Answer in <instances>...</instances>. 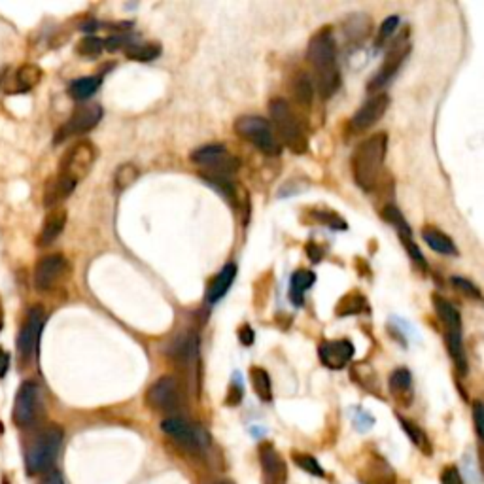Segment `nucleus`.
I'll use <instances>...</instances> for the list:
<instances>
[{"instance_id": "2f4dec72", "label": "nucleus", "mask_w": 484, "mask_h": 484, "mask_svg": "<svg viewBox=\"0 0 484 484\" xmlns=\"http://www.w3.org/2000/svg\"><path fill=\"white\" fill-rule=\"evenodd\" d=\"M363 309H365V297L358 292H350L337 303L335 314H337L339 318H343V316H354L361 314Z\"/></svg>"}, {"instance_id": "a211bd4d", "label": "nucleus", "mask_w": 484, "mask_h": 484, "mask_svg": "<svg viewBox=\"0 0 484 484\" xmlns=\"http://www.w3.org/2000/svg\"><path fill=\"white\" fill-rule=\"evenodd\" d=\"M259 462L263 468L265 484H286V462L270 443H263L259 446Z\"/></svg>"}, {"instance_id": "bb28decb", "label": "nucleus", "mask_w": 484, "mask_h": 484, "mask_svg": "<svg viewBox=\"0 0 484 484\" xmlns=\"http://www.w3.org/2000/svg\"><path fill=\"white\" fill-rule=\"evenodd\" d=\"M161 55V44L159 42H131L125 48V57L131 61L152 62Z\"/></svg>"}, {"instance_id": "ea45409f", "label": "nucleus", "mask_w": 484, "mask_h": 484, "mask_svg": "<svg viewBox=\"0 0 484 484\" xmlns=\"http://www.w3.org/2000/svg\"><path fill=\"white\" fill-rule=\"evenodd\" d=\"M403 242V246H405V250L409 252V258H412V261L420 267V269H428V263H426V259H424L422 252H420V248L417 246V242L412 241V238H407V241H401Z\"/></svg>"}, {"instance_id": "ddd939ff", "label": "nucleus", "mask_w": 484, "mask_h": 484, "mask_svg": "<svg viewBox=\"0 0 484 484\" xmlns=\"http://www.w3.org/2000/svg\"><path fill=\"white\" fill-rule=\"evenodd\" d=\"M68 263L61 253L45 255L34 267V287L38 292H50L59 282L67 276Z\"/></svg>"}, {"instance_id": "f257e3e1", "label": "nucleus", "mask_w": 484, "mask_h": 484, "mask_svg": "<svg viewBox=\"0 0 484 484\" xmlns=\"http://www.w3.org/2000/svg\"><path fill=\"white\" fill-rule=\"evenodd\" d=\"M307 61L312 68V85L314 93L321 99H329L341 87V72L337 65V45L329 27L320 28L312 34L307 45Z\"/></svg>"}, {"instance_id": "58836bf2", "label": "nucleus", "mask_w": 484, "mask_h": 484, "mask_svg": "<svg viewBox=\"0 0 484 484\" xmlns=\"http://www.w3.org/2000/svg\"><path fill=\"white\" fill-rule=\"evenodd\" d=\"M316 220L321 221V224H326V226H329L331 229H339V231H344L346 229V221L343 220V218H339L335 212H331V210H327V212H314Z\"/></svg>"}, {"instance_id": "20e7f679", "label": "nucleus", "mask_w": 484, "mask_h": 484, "mask_svg": "<svg viewBox=\"0 0 484 484\" xmlns=\"http://www.w3.org/2000/svg\"><path fill=\"white\" fill-rule=\"evenodd\" d=\"M434 309L439 316L441 324H443V329H445V343L446 348H449V354H451L454 365L460 371V375H466L468 373V354H466V348H463V335H462V318H460V312L451 301H446L445 297H441L435 293L434 297Z\"/></svg>"}, {"instance_id": "0eeeda50", "label": "nucleus", "mask_w": 484, "mask_h": 484, "mask_svg": "<svg viewBox=\"0 0 484 484\" xmlns=\"http://www.w3.org/2000/svg\"><path fill=\"white\" fill-rule=\"evenodd\" d=\"M62 445V429L51 426L38 435L27 451V471L31 475H40L50 471L57 460V454Z\"/></svg>"}, {"instance_id": "4c0bfd02", "label": "nucleus", "mask_w": 484, "mask_h": 484, "mask_svg": "<svg viewBox=\"0 0 484 484\" xmlns=\"http://www.w3.org/2000/svg\"><path fill=\"white\" fill-rule=\"evenodd\" d=\"M451 282H452V286L456 287L458 292H462L466 297L477 299V301H480V299H483L480 287L477 286V284H473L471 280H468V278H462V276H452Z\"/></svg>"}, {"instance_id": "5701e85b", "label": "nucleus", "mask_w": 484, "mask_h": 484, "mask_svg": "<svg viewBox=\"0 0 484 484\" xmlns=\"http://www.w3.org/2000/svg\"><path fill=\"white\" fill-rule=\"evenodd\" d=\"M390 392L401 405H411L412 401V375L409 369L400 367L390 375Z\"/></svg>"}, {"instance_id": "a878e982", "label": "nucleus", "mask_w": 484, "mask_h": 484, "mask_svg": "<svg viewBox=\"0 0 484 484\" xmlns=\"http://www.w3.org/2000/svg\"><path fill=\"white\" fill-rule=\"evenodd\" d=\"M316 282V275L312 270L299 269L292 276V287H290V299L295 307H301L304 303V293Z\"/></svg>"}, {"instance_id": "49530a36", "label": "nucleus", "mask_w": 484, "mask_h": 484, "mask_svg": "<svg viewBox=\"0 0 484 484\" xmlns=\"http://www.w3.org/2000/svg\"><path fill=\"white\" fill-rule=\"evenodd\" d=\"M8 367H10V356L6 354L4 350L0 348V378L4 377L8 373Z\"/></svg>"}, {"instance_id": "c03bdc74", "label": "nucleus", "mask_w": 484, "mask_h": 484, "mask_svg": "<svg viewBox=\"0 0 484 484\" xmlns=\"http://www.w3.org/2000/svg\"><path fill=\"white\" fill-rule=\"evenodd\" d=\"M241 400H242V388L241 386H237V384H233L231 390H229V395H227L226 403L227 405H237Z\"/></svg>"}, {"instance_id": "39448f33", "label": "nucleus", "mask_w": 484, "mask_h": 484, "mask_svg": "<svg viewBox=\"0 0 484 484\" xmlns=\"http://www.w3.org/2000/svg\"><path fill=\"white\" fill-rule=\"evenodd\" d=\"M189 159L203 170L204 180H231L241 169V159L221 144H207L197 148L193 150Z\"/></svg>"}, {"instance_id": "6ab92c4d", "label": "nucleus", "mask_w": 484, "mask_h": 484, "mask_svg": "<svg viewBox=\"0 0 484 484\" xmlns=\"http://www.w3.org/2000/svg\"><path fill=\"white\" fill-rule=\"evenodd\" d=\"M67 210L57 207V209H51L50 214L45 216L44 226H42V231L38 235V246H50L57 241V237L61 235L65 226H67Z\"/></svg>"}, {"instance_id": "9d476101", "label": "nucleus", "mask_w": 484, "mask_h": 484, "mask_svg": "<svg viewBox=\"0 0 484 484\" xmlns=\"http://www.w3.org/2000/svg\"><path fill=\"white\" fill-rule=\"evenodd\" d=\"M411 55V42H409V33L401 34L400 38L395 40L392 48L388 50L386 57H384L383 67L378 68L375 76L371 78V82L367 84V91H380L384 85L388 84L390 79L394 78L397 70L401 68V65L405 62L407 57Z\"/></svg>"}, {"instance_id": "c85d7f7f", "label": "nucleus", "mask_w": 484, "mask_h": 484, "mask_svg": "<svg viewBox=\"0 0 484 484\" xmlns=\"http://www.w3.org/2000/svg\"><path fill=\"white\" fill-rule=\"evenodd\" d=\"M250 380H252L253 392L263 403L273 401V383H270L269 373L263 367H252L250 369Z\"/></svg>"}, {"instance_id": "6e6552de", "label": "nucleus", "mask_w": 484, "mask_h": 484, "mask_svg": "<svg viewBox=\"0 0 484 484\" xmlns=\"http://www.w3.org/2000/svg\"><path fill=\"white\" fill-rule=\"evenodd\" d=\"M99 158V150L91 141H79L76 142L65 155H62L61 163H59V172L57 175L65 176L74 184L84 180L85 176L89 175L93 165Z\"/></svg>"}, {"instance_id": "a19ab883", "label": "nucleus", "mask_w": 484, "mask_h": 484, "mask_svg": "<svg viewBox=\"0 0 484 484\" xmlns=\"http://www.w3.org/2000/svg\"><path fill=\"white\" fill-rule=\"evenodd\" d=\"M441 484H463L462 475H460L458 468L449 466V468L443 469V473H441Z\"/></svg>"}, {"instance_id": "4be33fe9", "label": "nucleus", "mask_w": 484, "mask_h": 484, "mask_svg": "<svg viewBox=\"0 0 484 484\" xmlns=\"http://www.w3.org/2000/svg\"><path fill=\"white\" fill-rule=\"evenodd\" d=\"M344 36L352 44H360L373 33V19L367 13H352L343 21Z\"/></svg>"}, {"instance_id": "aec40b11", "label": "nucleus", "mask_w": 484, "mask_h": 484, "mask_svg": "<svg viewBox=\"0 0 484 484\" xmlns=\"http://www.w3.org/2000/svg\"><path fill=\"white\" fill-rule=\"evenodd\" d=\"M76 186L78 184H74L72 180H68V178H65L61 175H55L53 178H50L44 187L45 209H57V204L62 203L76 189Z\"/></svg>"}, {"instance_id": "412c9836", "label": "nucleus", "mask_w": 484, "mask_h": 484, "mask_svg": "<svg viewBox=\"0 0 484 484\" xmlns=\"http://www.w3.org/2000/svg\"><path fill=\"white\" fill-rule=\"evenodd\" d=\"M235 276H237V265L235 263L224 265V269L216 275V278L210 282L209 290H207V303L209 304L218 303V301L229 292V287H231Z\"/></svg>"}, {"instance_id": "423d86ee", "label": "nucleus", "mask_w": 484, "mask_h": 484, "mask_svg": "<svg viewBox=\"0 0 484 484\" xmlns=\"http://www.w3.org/2000/svg\"><path fill=\"white\" fill-rule=\"evenodd\" d=\"M235 133L246 142H250L253 148L270 158H278L282 153V146L276 138L275 131L270 127L267 119L258 118V116H241L235 121Z\"/></svg>"}, {"instance_id": "c9c22d12", "label": "nucleus", "mask_w": 484, "mask_h": 484, "mask_svg": "<svg viewBox=\"0 0 484 484\" xmlns=\"http://www.w3.org/2000/svg\"><path fill=\"white\" fill-rule=\"evenodd\" d=\"M102 50H104V40H101L99 36H85V38L79 40L78 45H76V51L84 57L101 55Z\"/></svg>"}, {"instance_id": "e433bc0d", "label": "nucleus", "mask_w": 484, "mask_h": 484, "mask_svg": "<svg viewBox=\"0 0 484 484\" xmlns=\"http://www.w3.org/2000/svg\"><path fill=\"white\" fill-rule=\"evenodd\" d=\"M293 462L297 468H301L307 473L314 475V477H324V469L318 463L316 458H312L310 454H299V452H293Z\"/></svg>"}, {"instance_id": "37998d69", "label": "nucleus", "mask_w": 484, "mask_h": 484, "mask_svg": "<svg viewBox=\"0 0 484 484\" xmlns=\"http://www.w3.org/2000/svg\"><path fill=\"white\" fill-rule=\"evenodd\" d=\"M238 339H241V343L244 344V346H252L253 344V329L248 324H244V326L238 329Z\"/></svg>"}, {"instance_id": "72a5a7b5", "label": "nucleus", "mask_w": 484, "mask_h": 484, "mask_svg": "<svg viewBox=\"0 0 484 484\" xmlns=\"http://www.w3.org/2000/svg\"><path fill=\"white\" fill-rule=\"evenodd\" d=\"M136 178H138V169H136L135 165H119V169L116 170V176H114V182H116V187L118 189H127L129 186H133L136 182Z\"/></svg>"}, {"instance_id": "2eb2a0df", "label": "nucleus", "mask_w": 484, "mask_h": 484, "mask_svg": "<svg viewBox=\"0 0 484 484\" xmlns=\"http://www.w3.org/2000/svg\"><path fill=\"white\" fill-rule=\"evenodd\" d=\"M40 405V390L34 383H23L17 390L13 403V422L19 428H27L36 420Z\"/></svg>"}, {"instance_id": "4468645a", "label": "nucleus", "mask_w": 484, "mask_h": 484, "mask_svg": "<svg viewBox=\"0 0 484 484\" xmlns=\"http://www.w3.org/2000/svg\"><path fill=\"white\" fill-rule=\"evenodd\" d=\"M163 434H167L170 439H175L186 451L201 452L204 449V437L201 429H197L193 424L180 417H169L161 422Z\"/></svg>"}, {"instance_id": "79ce46f5", "label": "nucleus", "mask_w": 484, "mask_h": 484, "mask_svg": "<svg viewBox=\"0 0 484 484\" xmlns=\"http://www.w3.org/2000/svg\"><path fill=\"white\" fill-rule=\"evenodd\" d=\"M473 420H475V429H477V435L479 439H483L484 429H483V403L480 401H475L473 403Z\"/></svg>"}, {"instance_id": "473e14b6", "label": "nucleus", "mask_w": 484, "mask_h": 484, "mask_svg": "<svg viewBox=\"0 0 484 484\" xmlns=\"http://www.w3.org/2000/svg\"><path fill=\"white\" fill-rule=\"evenodd\" d=\"M400 422H401V426H403V429H405V434L409 435V439H411L412 443L420 449V451L422 452L426 451L429 454V452H431V449H429V441L422 429L418 428L414 422H411V420H405L403 417H400Z\"/></svg>"}, {"instance_id": "f3484780", "label": "nucleus", "mask_w": 484, "mask_h": 484, "mask_svg": "<svg viewBox=\"0 0 484 484\" xmlns=\"http://www.w3.org/2000/svg\"><path fill=\"white\" fill-rule=\"evenodd\" d=\"M354 343L348 339H335V341H324L318 346V356H320L321 363L327 369L333 371H341L348 365L350 360L354 358Z\"/></svg>"}, {"instance_id": "f03ea898", "label": "nucleus", "mask_w": 484, "mask_h": 484, "mask_svg": "<svg viewBox=\"0 0 484 484\" xmlns=\"http://www.w3.org/2000/svg\"><path fill=\"white\" fill-rule=\"evenodd\" d=\"M388 152V135L377 133V135L367 136L365 141L360 142L352 153V176L360 189L371 192L377 186L380 178V170L386 161Z\"/></svg>"}, {"instance_id": "9b49d317", "label": "nucleus", "mask_w": 484, "mask_h": 484, "mask_svg": "<svg viewBox=\"0 0 484 484\" xmlns=\"http://www.w3.org/2000/svg\"><path fill=\"white\" fill-rule=\"evenodd\" d=\"M182 401L180 384L175 377L165 375L159 377L155 383L150 386L146 394L148 407H152L153 411L159 412H175L178 411Z\"/></svg>"}, {"instance_id": "f704fd0d", "label": "nucleus", "mask_w": 484, "mask_h": 484, "mask_svg": "<svg viewBox=\"0 0 484 484\" xmlns=\"http://www.w3.org/2000/svg\"><path fill=\"white\" fill-rule=\"evenodd\" d=\"M397 27H400V16L386 17V19L380 23V27H378V33L377 36H375V45H377V48H383V45L394 36Z\"/></svg>"}, {"instance_id": "a18cd8bd", "label": "nucleus", "mask_w": 484, "mask_h": 484, "mask_svg": "<svg viewBox=\"0 0 484 484\" xmlns=\"http://www.w3.org/2000/svg\"><path fill=\"white\" fill-rule=\"evenodd\" d=\"M307 253H309V258L312 263H318V261H321V250L316 244H309L307 246Z\"/></svg>"}, {"instance_id": "c756f323", "label": "nucleus", "mask_w": 484, "mask_h": 484, "mask_svg": "<svg viewBox=\"0 0 484 484\" xmlns=\"http://www.w3.org/2000/svg\"><path fill=\"white\" fill-rule=\"evenodd\" d=\"M380 216H383L384 221H388L390 226L394 227L395 233L400 235L401 241L412 238L411 227H409V224H407V220L403 218V214H401V210L397 209V207H394V204H388V207H384L383 212H380Z\"/></svg>"}, {"instance_id": "b1692460", "label": "nucleus", "mask_w": 484, "mask_h": 484, "mask_svg": "<svg viewBox=\"0 0 484 484\" xmlns=\"http://www.w3.org/2000/svg\"><path fill=\"white\" fill-rule=\"evenodd\" d=\"M422 238L434 252L443 253V255H460V250H458V246L454 244V241H452L446 233L437 229V227L434 226L424 227Z\"/></svg>"}, {"instance_id": "1a4fd4ad", "label": "nucleus", "mask_w": 484, "mask_h": 484, "mask_svg": "<svg viewBox=\"0 0 484 484\" xmlns=\"http://www.w3.org/2000/svg\"><path fill=\"white\" fill-rule=\"evenodd\" d=\"M102 119V106L101 104H89V102H84V104H78L74 108L70 118L65 121L61 129L57 131L55 135V144H61V142L72 138V136H79L89 133L99 125V121Z\"/></svg>"}, {"instance_id": "cd10ccee", "label": "nucleus", "mask_w": 484, "mask_h": 484, "mask_svg": "<svg viewBox=\"0 0 484 484\" xmlns=\"http://www.w3.org/2000/svg\"><path fill=\"white\" fill-rule=\"evenodd\" d=\"M42 79V68L38 65H33V62H27L23 67L17 68L16 72V89L19 93H27L33 87L38 85V82Z\"/></svg>"}, {"instance_id": "7c9ffc66", "label": "nucleus", "mask_w": 484, "mask_h": 484, "mask_svg": "<svg viewBox=\"0 0 484 484\" xmlns=\"http://www.w3.org/2000/svg\"><path fill=\"white\" fill-rule=\"evenodd\" d=\"M99 87H101V78L99 76H85V78L74 79L70 87H68V93L76 101H85L91 95H95Z\"/></svg>"}, {"instance_id": "dca6fc26", "label": "nucleus", "mask_w": 484, "mask_h": 484, "mask_svg": "<svg viewBox=\"0 0 484 484\" xmlns=\"http://www.w3.org/2000/svg\"><path fill=\"white\" fill-rule=\"evenodd\" d=\"M388 106L390 97L386 93H377L369 101L363 102V106L352 116V119H350V129L354 131V133H363V131L371 129L373 125L383 119Z\"/></svg>"}, {"instance_id": "393cba45", "label": "nucleus", "mask_w": 484, "mask_h": 484, "mask_svg": "<svg viewBox=\"0 0 484 484\" xmlns=\"http://www.w3.org/2000/svg\"><path fill=\"white\" fill-rule=\"evenodd\" d=\"M292 93L299 106L309 110L310 104H312V99H314V85H312V79H310L309 74H295V78L292 79Z\"/></svg>"}, {"instance_id": "de8ad7c7", "label": "nucleus", "mask_w": 484, "mask_h": 484, "mask_svg": "<svg viewBox=\"0 0 484 484\" xmlns=\"http://www.w3.org/2000/svg\"><path fill=\"white\" fill-rule=\"evenodd\" d=\"M216 484H231V483H227V480H220V483H216Z\"/></svg>"}, {"instance_id": "f8f14e48", "label": "nucleus", "mask_w": 484, "mask_h": 484, "mask_svg": "<svg viewBox=\"0 0 484 484\" xmlns=\"http://www.w3.org/2000/svg\"><path fill=\"white\" fill-rule=\"evenodd\" d=\"M44 309L42 307H33L27 312V320L23 324L17 335V356L21 361H28L36 352L38 346L40 333H42V326H44Z\"/></svg>"}, {"instance_id": "7ed1b4c3", "label": "nucleus", "mask_w": 484, "mask_h": 484, "mask_svg": "<svg viewBox=\"0 0 484 484\" xmlns=\"http://www.w3.org/2000/svg\"><path fill=\"white\" fill-rule=\"evenodd\" d=\"M269 116L280 146H286L295 155H303L309 152V138L301 125V119L286 99H282V97L270 99Z\"/></svg>"}]
</instances>
